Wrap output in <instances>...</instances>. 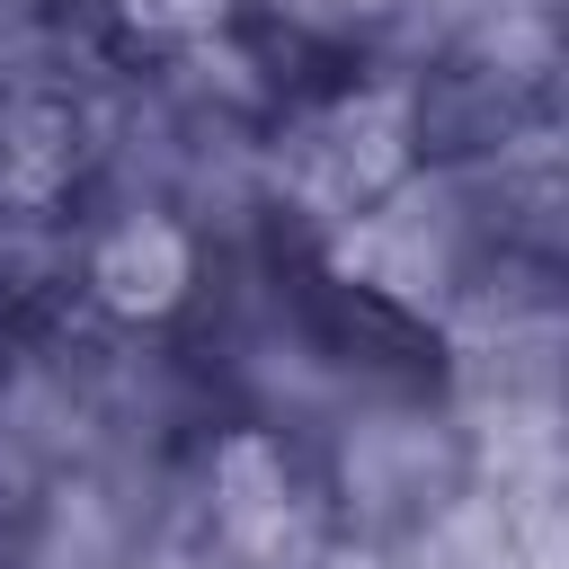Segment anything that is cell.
Returning a JSON list of instances; mask_svg holds the SVG:
<instances>
[{
  "label": "cell",
  "mask_w": 569,
  "mask_h": 569,
  "mask_svg": "<svg viewBox=\"0 0 569 569\" xmlns=\"http://www.w3.org/2000/svg\"><path fill=\"white\" fill-rule=\"evenodd\" d=\"M418 169V107L391 80H338L311 98H284L258 124V187L276 231L293 222L302 240H329L347 213H365L373 196H391Z\"/></svg>",
  "instance_id": "1"
},
{
  "label": "cell",
  "mask_w": 569,
  "mask_h": 569,
  "mask_svg": "<svg viewBox=\"0 0 569 569\" xmlns=\"http://www.w3.org/2000/svg\"><path fill=\"white\" fill-rule=\"evenodd\" d=\"M320 249V276L409 329H427L445 311V293L471 276V258L489 249V222H480V196L462 169L445 160H418L391 196H373L365 213H347Z\"/></svg>",
  "instance_id": "2"
},
{
  "label": "cell",
  "mask_w": 569,
  "mask_h": 569,
  "mask_svg": "<svg viewBox=\"0 0 569 569\" xmlns=\"http://www.w3.org/2000/svg\"><path fill=\"white\" fill-rule=\"evenodd\" d=\"M196 284H204V249L169 204L98 213L80 231V311L107 329H178L196 311Z\"/></svg>",
  "instance_id": "4"
},
{
  "label": "cell",
  "mask_w": 569,
  "mask_h": 569,
  "mask_svg": "<svg viewBox=\"0 0 569 569\" xmlns=\"http://www.w3.org/2000/svg\"><path fill=\"white\" fill-rule=\"evenodd\" d=\"M400 0H240L249 27L284 36V44H311V53H338V44H365Z\"/></svg>",
  "instance_id": "9"
},
{
  "label": "cell",
  "mask_w": 569,
  "mask_h": 569,
  "mask_svg": "<svg viewBox=\"0 0 569 569\" xmlns=\"http://www.w3.org/2000/svg\"><path fill=\"white\" fill-rule=\"evenodd\" d=\"M462 418V480L489 498H551L560 489V400H489Z\"/></svg>",
  "instance_id": "6"
},
{
  "label": "cell",
  "mask_w": 569,
  "mask_h": 569,
  "mask_svg": "<svg viewBox=\"0 0 569 569\" xmlns=\"http://www.w3.org/2000/svg\"><path fill=\"white\" fill-rule=\"evenodd\" d=\"M320 489H329V516L338 533L356 542H400L418 533L462 480V418L427 391H400V400H365L338 418V436L320 445Z\"/></svg>",
  "instance_id": "3"
},
{
  "label": "cell",
  "mask_w": 569,
  "mask_h": 569,
  "mask_svg": "<svg viewBox=\"0 0 569 569\" xmlns=\"http://www.w3.org/2000/svg\"><path fill=\"white\" fill-rule=\"evenodd\" d=\"M9 533H18V569H133L142 551L133 516L98 471H53Z\"/></svg>",
  "instance_id": "5"
},
{
  "label": "cell",
  "mask_w": 569,
  "mask_h": 569,
  "mask_svg": "<svg viewBox=\"0 0 569 569\" xmlns=\"http://www.w3.org/2000/svg\"><path fill=\"white\" fill-rule=\"evenodd\" d=\"M436 18H445V36H462V27H480V18H498V9H525V0H427Z\"/></svg>",
  "instance_id": "10"
},
{
  "label": "cell",
  "mask_w": 569,
  "mask_h": 569,
  "mask_svg": "<svg viewBox=\"0 0 569 569\" xmlns=\"http://www.w3.org/2000/svg\"><path fill=\"white\" fill-rule=\"evenodd\" d=\"M98 18H107V36H116L124 53L169 62V53L204 44V36H222V27L240 18V0H98Z\"/></svg>",
  "instance_id": "8"
},
{
  "label": "cell",
  "mask_w": 569,
  "mask_h": 569,
  "mask_svg": "<svg viewBox=\"0 0 569 569\" xmlns=\"http://www.w3.org/2000/svg\"><path fill=\"white\" fill-rule=\"evenodd\" d=\"M89 178L71 98H0V213H62Z\"/></svg>",
  "instance_id": "7"
}]
</instances>
